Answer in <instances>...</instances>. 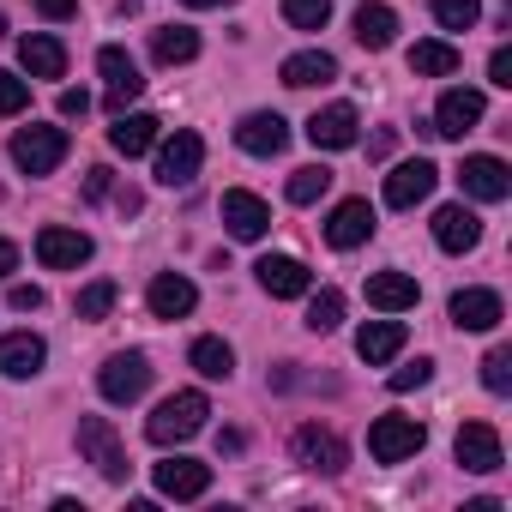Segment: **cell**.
I'll return each instance as SVG.
<instances>
[{
	"instance_id": "6da1fadb",
	"label": "cell",
	"mask_w": 512,
	"mask_h": 512,
	"mask_svg": "<svg viewBox=\"0 0 512 512\" xmlns=\"http://www.w3.org/2000/svg\"><path fill=\"white\" fill-rule=\"evenodd\" d=\"M205 416H211L205 392H175V398H163V404L151 410L145 434H151V446H181V440H193V434L205 428Z\"/></svg>"
},
{
	"instance_id": "7a4b0ae2",
	"label": "cell",
	"mask_w": 512,
	"mask_h": 512,
	"mask_svg": "<svg viewBox=\"0 0 512 512\" xmlns=\"http://www.w3.org/2000/svg\"><path fill=\"white\" fill-rule=\"evenodd\" d=\"M79 452H85V464H97L103 482H127V470H133L109 416H79Z\"/></svg>"
},
{
	"instance_id": "3957f363",
	"label": "cell",
	"mask_w": 512,
	"mask_h": 512,
	"mask_svg": "<svg viewBox=\"0 0 512 512\" xmlns=\"http://www.w3.org/2000/svg\"><path fill=\"white\" fill-rule=\"evenodd\" d=\"M428 446V428L416 422V416H380L374 428H368V458L374 464H404V458H416Z\"/></svg>"
},
{
	"instance_id": "277c9868",
	"label": "cell",
	"mask_w": 512,
	"mask_h": 512,
	"mask_svg": "<svg viewBox=\"0 0 512 512\" xmlns=\"http://www.w3.org/2000/svg\"><path fill=\"white\" fill-rule=\"evenodd\" d=\"M145 386H151L145 350H115V356L103 362V374H97V392H103L109 404H133V398H145Z\"/></svg>"
},
{
	"instance_id": "5b68a950",
	"label": "cell",
	"mask_w": 512,
	"mask_h": 512,
	"mask_svg": "<svg viewBox=\"0 0 512 512\" xmlns=\"http://www.w3.org/2000/svg\"><path fill=\"white\" fill-rule=\"evenodd\" d=\"M67 127H19L13 133V163L25 169V175H49L61 157H67Z\"/></svg>"
},
{
	"instance_id": "8992f818",
	"label": "cell",
	"mask_w": 512,
	"mask_h": 512,
	"mask_svg": "<svg viewBox=\"0 0 512 512\" xmlns=\"http://www.w3.org/2000/svg\"><path fill=\"white\" fill-rule=\"evenodd\" d=\"M290 452H296V464H302V470H320V476H338V470L350 464V452H344V440H338L332 428H320V422H308V428H296V440H290Z\"/></svg>"
},
{
	"instance_id": "52a82bcc",
	"label": "cell",
	"mask_w": 512,
	"mask_h": 512,
	"mask_svg": "<svg viewBox=\"0 0 512 512\" xmlns=\"http://www.w3.org/2000/svg\"><path fill=\"white\" fill-rule=\"evenodd\" d=\"M37 260H43L49 272H79V266L91 260V235H85V229H67V223H49V229L37 235Z\"/></svg>"
},
{
	"instance_id": "ba28073f",
	"label": "cell",
	"mask_w": 512,
	"mask_h": 512,
	"mask_svg": "<svg viewBox=\"0 0 512 512\" xmlns=\"http://www.w3.org/2000/svg\"><path fill=\"white\" fill-rule=\"evenodd\" d=\"M223 229H229L235 241H260V235L272 229V205H266L260 193H247V187H229V193H223Z\"/></svg>"
},
{
	"instance_id": "9c48e42d",
	"label": "cell",
	"mask_w": 512,
	"mask_h": 512,
	"mask_svg": "<svg viewBox=\"0 0 512 512\" xmlns=\"http://www.w3.org/2000/svg\"><path fill=\"white\" fill-rule=\"evenodd\" d=\"M199 163H205V139L181 127V133L163 139V151H157V181H163V187H187V181L199 175Z\"/></svg>"
},
{
	"instance_id": "30bf717a",
	"label": "cell",
	"mask_w": 512,
	"mask_h": 512,
	"mask_svg": "<svg viewBox=\"0 0 512 512\" xmlns=\"http://www.w3.org/2000/svg\"><path fill=\"white\" fill-rule=\"evenodd\" d=\"M452 458H458L464 470H476V476H494V470L506 464L500 434H494L488 422H464V428H458V440H452Z\"/></svg>"
},
{
	"instance_id": "8fae6325",
	"label": "cell",
	"mask_w": 512,
	"mask_h": 512,
	"mask_svg": "<svg viewBox=\"0 0 512 512\" xmlns=\"http://www.w3.org/2000/svg\"><path fill=\"white\" fill-rule=\"evenodd\" d=\"M97 67H103V79H109V115H127V103L145 91V73H139V61L127 55V49H103L97 55Z\"/></svg>"
},
{
	"instance_id": "7c38bea8",
	"label": "cell",
	"mask_w": 512,
	"mask_h": 512,
	"mask_svg": "<svg viewBox=\"0 0 512 512\" xmlns=\"http://www.w3.org/2000/svg\"><path fill=\"white\" fill-rule=\"evenodd\" d=\"M458 187L470 193V199H482V205H500L506 193H512V169L500 163V157H464V169H458Z\"/></svg>"
},
{
	"instance_id": "4fadbf2b",
	"label": "cell",
	"mask_w": 512,
	"mask_h": 512,
	"mask_svg": "<svg viewBox=\"0 0 512 512\" xmlns=\"http://www.w3.org/2000/svg\"><path fill=\"white\" fill-rule=\"evenodd\" d=\"M434 181H440V169H434L428 157H410V163H398V169L386 175V205H392V211H410V205H422V199L434 193Z\"/></svg>"
},
{
	"instance_id": "5bb4252c",
	"label": "cell",
	"mask_w": 512,
	"mask_h": 512,
	"mask_svg": "<svg viewBox=\"0 0 512 512\" xmlns=\"http://www.w3.org/2000/svg\"><path fill=\"white\" fill-rule=\"evenodd\" d=\"M253 272H260V290H266V296H278V302H296V296H308V290H314L308 266H302V260H290V253H266V260L253 266Z\"/></svg>"
},
{
	"instance_id": "9a60e30c",
	"label": "cell",
	"mask_w": 512,
	"mask_h": 512,
	"mask_svg": "<svg viewBox=\"0 0 512 512\" xmlns=\"http://www.w3.org/2000/svg\"><path fill=\"white\" fill-rule=\"evenodd\" d=\"M235 145H241L247 157H278V151L290 145V127H284V115H272V109H260V115H241V127H235Z\"/></svg>"
},
{
	"instance_id": "2e32d148",
	"label": "cell",
	"mask_w": 512,
	"mask_h": 512,
	"mask_svg": "<svg viewBox=\"0 0 512 512\" xmlns=\"http://www.w3.org/2000/svg\"><path fill=\"white\" fill-rule=\"evenodd\" d=\"M482 109H488V103H482V91H446L428 127H434V139H464V133L482 121Z\"/></svg>"
},
{
	"instance_id": "e0dca14e",
	"label": "cell",
	"mask_w": 512,
	"mask_h": 512,
	"mask_svg": "<svg viewBox=\"0 0 512 512\" xmlns=\"http://www.w3.org/2000/svg\"><path fill=\"white\" fill-rule=\"evenodd\" d=\"M356 109L350 103H332V109H314L308 115V139H314V151H350L356 145Z\"/></svg>"
},
{
	"instance_id": "ac0fdd59",
	"label": "cell",
	"mask_w": 512,
	"mask_h": 512,
	"mask_svg": "<svg viewBox=\"0 0 512 512\" xmlns=\"http://www.w3.org/2000/svg\"><path fill=\"white\" fill-rule=\"evenodd\" d=\"M211 488V464H199V458H163L157 464V494L163 500H199Z\"/></svg>"
},
{
	"instance_id": "d6986e66",
	"label": "cell",
	"mask_w": 512,
	"mask_h": 512,
	"mask_svg": "<svg viewBox=\"0 0 512 512\" xmlns=\"http://www.w3.org/2000/svg\"><path fill=\"white\" fill-rule=\"evenodd\" d=\"M374 235V205L368 199H344L332 217H326V241L338 247V253H350V247H362Z\"/></svg>"
},
{
	"instance_id": "ffe728a7",
	"label": "cell",
	"mask_w": 512,
	"mask_h": 512,
	"mask_svg": "<svg viewBox=\"0 0 512 512\" xmlns=\"http://www.w3.org/2000/svg\"><path fill=\"white\" fill-rule=\"evenodd\" d=\"M446 314H452V326H464V332H494V326L506 320V308H500L494 290H458V296L446 302Z\"/></svg>"
},
{
	"instance_id": "44dd1931",
	"label": "cell",
	"mask_w": 512,
	"mask_h": 512,
	"mask_svg": "<svg viewBox=\"0 0 512 512\" xmlns=\"http://www.w3.org/2000/svg\"><path fill=\"white\" fill-rule=\"evenodd\" d=\"M434 241H440L446 253H470V247L482 241V217H476L470 205H440V211H434Z\"/></svg>"
},
{
	"instance_id": "7402d4cb",
	"label": "cell",
	"mask_w": 512,
	"mask_h": 512,
	"mask_svg": "<svg viewBox=\"0 0 512 512\" xmlns=\"http://www.w3.org/2000/svg\"><path fill=\"white\" fill-rule=\"evenodd\" d=\"M145 302H151V314H157V320H187V314H193V302H199V290H193L181 272H157V278H151V290H145Z\"/></svg>"
},
{
	"instance_id": "603a6c76",
	"label": "cell",
	"mask_w": 512,
	"mask_h": 512,
	"mask_svg": "<svg viewBox=\"0 0 512 512\" xmlns=\"http://www.w3.org/2000/svg\"><path fill=\"white\" fill-rule=\"evenodd\" d=\"M43 362H49V344L37 332H7V338H0V374H7V380H31Z\"/></svg>"
},
{
	"instance_id": "cb8c5ba5",
	"label": "cell",
	"mask_w": 512,
	"mask_h": 512,
	"mask_svg": "<svg viewBox=\"0 0 512 512\" xmlns=\"http://www.w3.org/2000/svg\"><path fill=\"white\" fill-rule=\"evenodd\" d=\"M278 79H284L290 91H308V85H332V79H338V61H332L326 49H302V55H290V61L278 67Z\"/></svg>"
},
{
	"instance_id": "d4e9b609",
	"label": "cell",
	"mask_w": 512,
	"mask_h": 512,
	"mask_svg": "<svg viewBox=\"0 0 512 512\" xmlns=\"http://www.w3.org/2000/svg\"><path fill=\"white\" fill-rule=\"evenodd\" d=\"M416 278L410 272H374L368 278V308H380V314H404V308H416Z\"/></svg>"
},
{
	"instance_id": "484cf974",
	"label": "cell",
	"mask_w": 512,
	"mask_h": 512,
	"mask_svg": "<svg viewBox=\"0 0 512 512\" xmlns=\"http://www.w3.org/2000/svg\"><path fill=\"white\" fill-rule=\"evenodd\" d=\"M398 350H404V326H398V320H368V326L356 332V356H362L368 368H386Z\"/></svg>"
},
{
	"instance_id": "4316f807",
	"label": "cell",
	"mask_w": 512,
	"mask_h": 512,
	"mask_svg": "<svg viewBox=\"0 0 512 512\" xmlns=\"http://www.w3.org/2000/svg\"><path fill=\"white\" fill-rule=\"evenodd\" d=\"M350 25H356V43H362V49H374V55H380V49H392V37H398V13H392V7H380V0H362Z\"/></svg>"
},
{
	"instance_id": "83f0119b",
	"label": "cell",
	"mask_w": 512,
	"mask_h": 512,
	"mask_svg": "<svg viewBox=\"0 0 512 512\" xmlns=\"http://www.w3.org/2000/svg\"><path fill=\"white\" fill-rule=\"evenodd\" d=\"M109 145H115L121 157H145V151L157 145V115H115Z\"/></svg>"
},
{
	"instance_id": "f1b7e54d",
	"label": "cell",
	"mask_w": 512,
	"mask_h": 512,
	"mask_svg": "<svg viewBox=\"0 0 512 512\" xmlns=\"http://www.w3.org/2000/svg\"><path fill=\"white\" fill-rule=\"evenodd\" d=\"M19 61H25L31 79H61V73H67V49H61L55 37H25V43H19Z\"/></svg>"
},
{
	"instance_id": "f546056e",
	"label": "cell",
	"mask_w": 512,
	"mask_h": 512,
	"mask_svg": "<svg viewBox=\"0 0 512 512\" xmlns=\"http://www.w3.org/2000/svg\"><path fill=\"white\" fill-rule=\"evenodd\" d=\"M151 55H157L163 67H187V61L199 55V31H187V25H169V31H157V37H151Z\"/></svg>"
},
{
	"instance_id": "4dcf8cb0",
	"label": "cell",
	"mask_w": 512,
	"mask_h": 512,
	"mask_svg": "<svg viewBox=\"0 0 512 512\" xmlns=\"http://www.w3.org/2000/svg\"><path fill=\"white\" fill-rule=\"evenodd\" d=\"M410 73L416 79H452L458 73V49L452 43H416L410 49Z\"/></svg>"
},
{
	"instance_id": "1f68e13d",
	"label": "cell",
	"mask_w": 512,
	"mask_h": 512,
	"mask_svg": "<svg viewBox=\"0 0 512 512\" xmlns=\"http://www.w3.org/2000/svg\"><path fill=\"white\" fill-rule=\"evenodd\" d=\"M187 362H193L205 380H229V374H235V350H229L223 338H199V344L187 350Z\"/></svg>"
},
{
	"instance_id": "d6a6232c",
	"label": "cell",
	"mask_w": 512,
	"mask_h": 512,
	"mask_svg": "<svg viewBox=\"0 0 512 512\" xmlns=\"http://www.w3.org/2000/svg\"><path fill=\"white\" fill-rule=\"evenodd\" d=\"M115 302H121V290H115L109 278H97V284H85V290L73 296V314H79V320H109Z\"/></svg>"
},
{
	"instance_id": "836d02e7",
	"label": "cell",
	"mask_w": 512,
	"mask_h": 512,
	"mask_svg": "<svg viewBox=\"0 0 512 512\" xmlns=\"http://www.w3.org/2000/svg\"><path fill=\"white\" fill-rule=\"evenodd\" d=\"M326 187H332V169H326V163H308V169H296V175H290V187H284V193H290V205H314Z\"/></svg>"
},
{
	"instance_id": "e575fe53",
	"label": "cell",
	"mask_w": 512,
	"mask_h": 512,
	"mask_svg": "<svg viewBox=\"0 0 512 512\" xmlns=\"http://www.w3.org/2000/svg\"><path fill=\"white\" fill-rule=\"evenodd\" d=\"M284 19H290L296 31H326L332 0H284Z\"/></svg>"
},
{
	"instance_id": "d590c367",
	"label": "cell",
	"mask_w": 512,
	"mask_h": 512,
	"mask_svg": "<svg viewBox=\"0 0 512 512\" xmlns=\"http://www.w3.org/2000/svg\"><path fill=\"white\" fill-rule=\"evenodd\" d=\"M338 320H344V296L338 290H320L308 302V332H338Z\"/></svg>"
},
{
	"instance_id": "8d00e7d4",
	"label": "cell",
	"mask_w": 512,
	"mask_h": 512,
	"mask_svg": "<svg viewBox=\"0 0 512 512\" xmlns=\"http://www.w3.org/2000/svg\"><path fill=\"white\" fill-rule=\"evenodd\" d=\"M434 19H440L446 31H470V25L482 19V0H434Z\"/></svg>"
},
{
	"instance_id": "74e56055",
	"label": "cell",
	"mask_w": 512,
	"mask_h": 512,
	"mask_svg": "<svg viewBox=\"0 0 512 512\" xmlns=\"http://www.w3.org/2000/svg\"><path fill=\"white\" fill-rule=\"evenodd\" d=\"M482 386H488V392H512V350H506V344H494V350L482 356Z\"/></svg>"
},
{
	"instance_id": "f35d334b",
	"label": "cell",
	"mask_w": 512,
	"mask_h": 512,
	"mask_svg": "<svg viewBox=\"0 0 512 512\" xmlns=\"http://www.w3.org/2000/svg\"><path fill=\"white\" fill-rule=\"evenodd\" d=\"M19 109H31V85L19 73H0V115H19Z\"/></svg>"
},
{
	"instance_id": "ab89813d",
	"label": "cell",
	"mask_w": 512,
	"mask_h": 512,
	"mask_svg": "<svg viewBox=\"0 0 512 512\" xmlns=\"http://www.w3.org/2000/svg\"><path fill=\"white\" fill-rule=\"evenodd\" d=\"M428 380H434V362H428V356H416L410 368H398V374H392V392H416V386H428Z\"/></svg>"
},
{
	"instance_id": "60d3db41",
	"label": "cell",
	"mask_w": 512,
	"mask_h": 512,
	"mask_svg": "<svg viewBox=\"0 0 512 512\" xmlns=\"http://www.w3.org/2000/svg\"><path fill=\"white\" fill-rule=\"evenodd\" d=\"M488 79H494L500 91H512V49H494V55H488Z\"/></svg>"
},
{
	"instance_id": "b9f144b4",
	"label": "cell",
	"mask_w": 512,
	"mask_h": 512,
	"mask_svg": "<svg viewBox=\"0 0 512 512\" xmlns=\"http://www.w3.org/2000/svg\"><path fill=\"white\" fill-rule=\"evenodd\" d=\"M109 187H115V169H91L85 175V199H109Z\"/></svg>"
},
{
	"instance_id": "7bdbcfd3",
	"label": "cell",
	"mask_w": 512,
	"mask_h": 512,
	"mask_svg": "<svg viewBox=\"0 0 512 512\" xmlns=\"http://www.w3.org/2000/svg\"><path fill=\"white\" fill-rule=\"evenodd\" d=\"M13 308H19V314H37V308H43V290H37V284H13Z\"/></svg>"
},
{
	"instance_id": "ee69618b",
	"label": "cell",
	"mask_w": 512,
	"mask_h": 512,
	"mask_svg": "<svg viewBox=\"0 0 512 512\" xmlns=\"http://www.w3.org/2000/svg\"><path fill=\"white\" fill-rule=\"evenodd\" d=\"M37 13L61 25V19H73V13H79V0H37Z\"/></svg>"
},
{
	"instance_id": "f6af8a7d",
	"label": "cell",
	"mask_w": 512,
	"mask_h": 512,
	"mask_svg": "<svg viewBox=\"0 0 512 512\" xmlns=\"http://www.w3.org/2000/svg\"><path fill=\"white\" fill-rule=\"evenodd\" d=\"M85 109H91V97H85V91H61V115H67V121H79Z\"/></svg>"
},
{
	"instance_id": "bcb514c9",
	"label": "cell",
	"mask_w": 512,
	"mask_h": 512,
	"mask_svg": "<svg viewBox=\"0 0 512 512\" xmlns=\"http://www.w3.org/2000/svg\"><path fill=\"white\" fill-rule=\"evenodd\" d=\"M392 145H398V133H392V127H380V133H374V139H368V157H386V151H392Z\"/></svg>"
},
{
	"instance_id": "7dc6e473",
	"label": "cell",
	"mask_w": 512,
	"mask_h": 512,
	"mask_svg": "<svg viewBox=\"0 0 512 512\" xmlns=\"http://www.w3.org/2000/svg\"><path fill=\"white\" fill-rule=\"evenodd\" d=\"M7 272H19V247L0 235V278H7Z\"/></svg>"
},
{
	"instance_id": "c3c4849f",
	"label": "cell",
	"mask_w": 512,
	"mask_h": 512,
	"mask_svg": "<svg viewBox=\"0 0 512 512\" xmlns=\"http://www.w3.org/2000/svg\"><path fill=\"white\" fill-rule=\"evenodd\" d=\"M187 7H229V0H187Z\"/></svg>"
},
{
	"instance_id": "681fc988",
	"label": "cell",
	"mask_w": 512,
	"mask_h": 512,
	"mask_svg": "<svg viewBox=\"0 0 512 512\" xmlns=\"http://www.w3.org/2000/svg\"><path fill=\"white\" fill-rule=\"evenodd\" d=\"M0 37H7V19H0Z\"/></svg>"
}]
</instances>
